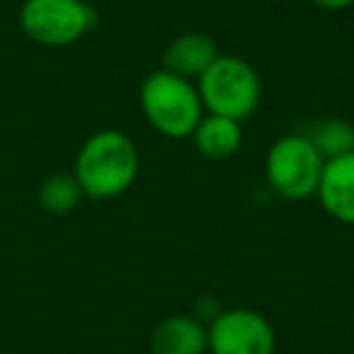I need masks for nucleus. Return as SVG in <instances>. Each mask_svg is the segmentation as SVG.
<instances>
[{"label": "nucleus", "mask_w": 354, "mask_h": 354, "mask_svg": "<svg viewBox=\"0 0 354 354\" xmlns=\"http://www.w3.org/2000/svg\"><path fill=\"white\" fill-rule=\"evenodd\" d=\"M141 158L131 138L119 129H102L85 138L75 156L73 175L90 199H117L136 183Z\"/></svg>", "instance_id": "nucleus-1"}, {"label": "nucleus", "mask_w": 354, "mask_h": 354, "mask_svg": "<svg viewBox=\"0 0 354 354\" xmlns=\"http://www.w3.org/2000/svg\"><path fill=\"white\" fill-rule=\"evenodd\" d=\"M143 119L156 129L160 136L183 141L192 138L204 112L197 85L165 68H158L141 83L138 90Z\"/></svg>", "instance_id": "nucleus-2"}, {"label": "nucleus", "mask_w": 354, "mask_h": 354, "mask_svg": "<svg viewBox=\"0 0 354 354\" xmlns=\"http://www.w3.org/2000/svg\"><path fill=\"white\" fill-rule=\"evenodd\" d=\"M192 143L209 160H228L243 146V124L228 117L204 114L192 133Z\"/></svg>", "instance_id": "nucleus-10"}, {"label": "nucleus", "mask_w": 354, "mask_h": 354, "mask_svg": "<svg viewBox=\"0 0 354 354\" xmlns=\"http://www.w3.org/2000/svg\"><path fill=\"white\" fill-rule=\"evenodd\" d=\"M218 46L204 32H185V35L175 37L167 44L165 54H162V68L170 73L180 75L185 80L197 83L199 75L218 59Z\"/></svg>", "instance_id": "nucleus-8"}, {"label": "nucleus", "mask_w": 354, "mask_h": 354, "mask_svg": "<svg viewBox=\"0 0 354 354\" xmlns=\"http://www.w3.org/2000/svg\"><path fill=\"white\" fill-rule=\"evenodd\" d=\"M153 354H204L209 349L207 325L194 315H170L151 335Z\"/></svg>", "instance_id": "nucleus-9"}, {"label": "nucleus", "mask_w": 354, "mask_h": 354, "mask_svg": "<svg viewBox=\"0 0 354 354\" xmlns=\"http://www.w3.org/2000/svg\"><path fill=\"white\" fill-rule=\"evenodd\" d=\"M197 93L207 114L245 122L257 112L262 83L252 64L236 54H218V59L199 75Z\"/></svg>", "instance_id": "nucleus-3"}, {"label": "nucleus", "mask_w": 354, "mask_h": 354, "mask_svg": "<svg viewBox=\"0 0 354 354\" xmlns=\"http://www.w3.org/2000/svg\"><path fill=\"white\" fill-rule=\"evenodd\" d=\"M207 333L212 354H274L277 349L272 323L252 308L221 310Z\"/></svg>", "instance_id": "nucleus-6"}, {"label": "nucleus", "mask_w": 354, "mask_h": 354, "mask_svg": "<svg viewBox=\"0 0 354 354\" xmlns=\"http://www.w3.org/2000/svg\"><path fill=\"white\" fill-rule=\"evenodd\" d=\"M83 189H80L75 175H66V172H56V175H49L44 183L39 185V192H37V199H39V207L44 209L46 214H54V216H64V214H71L83 199Z\"/></svg>", "instance_id": "nucleus-12"}, {"label": "nucleus", "mask_w": 354, "mask_h": 354, "mask_svg": "<svg viewBox=\"0 0 354 354\" xmlns=\"http://www.w3.org/2000/svg\"><path fill=\"white\" fill-rule=\"evenodd\" d=\"M315 197L330 218L354 226V153L325 162Z\"/></svg>", "instance_id": "nucleus-7"}, {"label": "nucleus", "mask_w": 354, "mask_h": 354, "mask_svg": "<svg viewBox=\"0 0 354 354\" xmlns=\"http://www.w3.org/2000/svg\"><path fill=\"white\" fill-rule=\"evenodd\" d=\"M306 136L310 138V143L323 156L325 162L354 153V124H349L347 119H339V117L320 119L318 124L310 127V131Z\"/></svg>", "instance_id": "nucleus-11"}, {"label": "nucleus", "mask_w": 354, "mask_h": 354, "mask_svg": "<svg viewBox=\"0 0 354 354\" xmlns=\"http://www.w3.org/2000/svg\"><path fill=\"white\" fill-rule=\"evenodd\" d=\"M310 3L323 8V10H347L354 6V0H310Z\"/></svg>", "instance_id": "nucleus-13"}, {"label": "nucleus", "mask_w": 354, "mask_h": 354, "mask_svg": "<svg viewBox=\"0 0 354 354\" xmlns=\"http://www.w3.org/2000/svg\"><path fill=\"white\" fill-rule=\"evenodd\" d=\"M325 160L306 133H286L270 146L265 158V177L270 189L281 199L304 202L315 197Z\"/></svg>", "instance_id": "nucleus-4"}, {"label": "nucleus", "mask_w": 354, "mask_h": 354, "mask_svg": "<svg viewBox=\"0 0 354 354\" xmlns=\"http://www.w3.org/2000/svg\"><path fill=\"white\" fill-rule=\"evenodd\" d=\"M93 6L85 0H25L20 27L41 46H71L95 27Z\"/></svg>", "instance_id": "nucleus-5"}]
</instances>
